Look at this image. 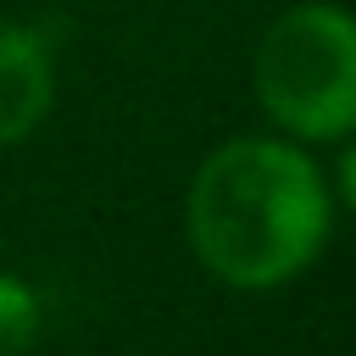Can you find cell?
<instances>
[{
	"mask_svg": "<svg viewBox=\"0 0 356 356\" xmlns=\"http://www.w3.org/2000/svg\"><path fill=\"white\" fill-rule=\"evenodd\" d=\"M339 200L356 211V145H345V156H339Z\"/></svg>",
	"mask_w": 356,
	"mask_h": 356,
	"instance_id": "5",
	"label": "cell"
},
{
	"mask_svg": "<svg viewBox=\"0 0 356 356\" xmlns=\"http://www.w3.org/2000/svg\"><path fill=\"white\" fill-rule=\"evenodd\" d=\"M56 100V28L6 22L0 28V145H22Z\"/></svg>",
	"mask_w": 356,
	"mask_h": 356,
	"instance_id": "3",
	"label": "cell"
},
{
	"mask_svg": "<svg viewBox=\"0 0 356 356\" xmlns=\"http://www.w3.org/2000/svg\"><path fill=\"white\" fill-rule=\"evenodd\" d=\"M256 106L295 139L328 145L356 134V11L300 0L278 11L250 61Z\"/></svg>",
	"mask_w": 356,
	"mask_h": 356,
	"instance_id": "2",
	"label": "cell"
},
{
	"mask_svg": "<svg viewBox=\"0 0 356 356\" xmlns=\"http://www.w3.org/2000/svg\"><path fill=\"white\" fill-rule=\"evenodd\" d=\"M39 334V300L22 278L0 273V356H22Z\"/></svg>",
	"mask_w": 356,
	"mask_h": 356,
	"instance_id": "4",
	"label": "cell"
},
{
	"mask_svg": "<svg viewBox=\"0 0 356 356\" xmlns=\"http://www.w3.org/2000/svg\"><path fill=\"white\" fill-rule=\"evenodd\" d=\"M334 228L317 161L289 139H228L189 184V245L228 289H278L300 278Z\"/></svg>",
	"mask_w": 356,
	"mask_h": 356,
	"instance_id": "1",
	"label": "cell"
}]
</instances>
